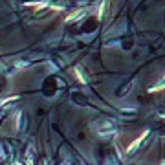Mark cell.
Instances as JSON below:
<instances>
[{"mask_svg": "<svg viewBox=\"0 0 165 165\" xmlns=\"http://www.w3.org/2000/svg\"><path fill=\"white\" fill-rule=\"evenodd\" d=\"M74 74H75V77H77V79H79V81H81L82 84H84V82H86V77H84V75H82L81 68H74Z\"/></svg>", "mask_w": 165, "mask_h": 165, "instance_id": "277c9868", "label": "cell"}, {"mask_svg": "<svg viewBox=\"0 0 165 165\" xmlns=\"http://www.w3.org/2000/svg\"><path fill=\"white\" fill-rule=\"evenodd\" d=\"M147 136H149V132H147V130H145V132H141V136H140L138 140H134L132 143L128 145V149H127V152H128V154H132V152H134L136 149H140V145H141V141H143V140H145V138H147Z\"/></svg>", "mask_w": 165, "mask_h": 165, "instance_id": "7a4b0ae2", "label": "cell"}, {"mask_svg": "<svg viewBox=\"0 0 165 165\" xmlns=\"http://www.w3.org/2000/svg\"><path fill=\"white\" fill-rule=\"evenodd\" d=\"M84 13H86L84 9H81V11H75L74 15H70V17L66 19V22H74V20H75V19H81V17H82V15H84Z\"/></svg>", "mask_w": 165, "mask_h": 165, "instance_id": "3957f363", "label": "cell"}, {"mask_svg": "<svg viewBox=\"0 0 165 165\" xmlns=\"http://www.w3.org/2000/svg\"><path fill=\"white\" fill-rule=\"evenodd\" d=\"M162 88H163V86H162V84H158V86H154V88H150V92H160Z\"/></svg>", "mask_w": 165, "mask_h": 165, "instance_id": "8992f818", "label": "cell"}, {"mask_svg": "<svg viewBox=\"0 0 165 165\" xmlns=\"http://www.w3.org/2000/svg\"><path fill=\"white\" fill-rule=\"evenodd\" d=\"M105 7H106V2H101V6H99V11H97V19H99V20L105 17Z\"/></svg>", "mask_w": 165, "mask_h": 165, "instance_id": "5b68a950", "label": "cell"}, {"mask_svg": "<svg viewBox=\"0 0 165 165\" xmlns=\"http://www.w3.org/2000/svg\"><path fill=\"white\" fill-rule=\"evenodd\" d=\"M114 130H116V125L112 123V121L103 119V121H99V123H97V132H99L101 136H105V134H112Z\"/></svg>", "mask_w": 165, "mask_h": 165, "instance_id": "6da1fadb", "label": "cell"}, {"mask_svg": "<svg viewBox=\"0 0 165 165\" xmlns=\"http://www.w3.org/2000/svg\"><path fill=\"white\" fill-rule=\"evenodd\" d=\"M160 165H163V163H160Z\"/></svg>", "mask_w": 165, "mask_h": 165, "instance_id": "52a82bcc", "label": "cell"}]
</instances>
